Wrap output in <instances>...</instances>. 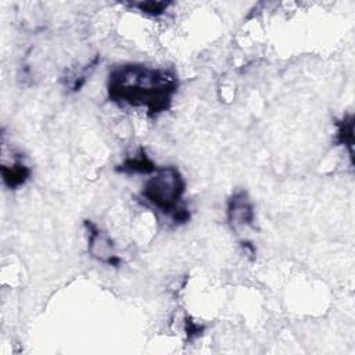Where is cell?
Masks as SVG:
<instances>
[{
	"label": "cell",
	"mask_w": 355,
	"mask_h": 355,
	"mask_svg": "<svg viewBox=\"0 0 355 355\" xmlns=\"http://www.w3.org/2000/svg\"><path fill=\"white\" fill-rule=\"evenodd\" d=\"M175 90L176 79L165 69L130 64L110 73L108 92L114 101L146 107L150 112L157 114L165 110Z\"/></svg>",
	"instance_id": "obj_1"
},
{
	"label": "cell",
	"mask_w": 355,
	"mask_h": 355,
	"mask_svg": "<svg viewBox=\"0 0 355 355\" xmlns=\"http://www.w3.org/2000/svg\"><path fill=\"white\" fill-rule=\"evenodd\" d=\"M184 193V180L175 166L155 169L143 190V197L161 212L171 215L175 222H184L189 212L180 208V198Z\"/></svg>",
	"instance_id": "obj_2"
},
{
	"label": "cell",
	"mask_w": 355,
	"mask_h": 355,
	"mask_svg": "<svg viewBox=\"0 0 355 355\" xmlns=\"http://www.w3.org/2000/svg\"><path fill=\"white\" fill-rule=\"evenodd\" d=\"M227 216L233 227L251 225L254 219V208L245 193L239 191L230 198L227 207Z\"/></svg>",
	"instance_id": "obj_3"
},
{
	"label": "cell",
	"mask_w": 355,
	"mask_h": 355,
	"mask_svg": "<svg viewBox=\"0 0 355 355\" xmlns=\"http://www.w3.org/2000/svg\"><path fill=\"white\" fill-rule=\"evenodd\" d=\"M90 251L93 257L108 263H116V258L112 250V244L107 236H104L96 226L90 225Z\"/></svg>",
	"instance_id": "obj_4"
},
{
	"label": "cell",
	"mask_w": 355,
	"mask_h": 355,
	"mask_svg": "<svg viewBox=\"0 0 355 355\" xmlns=\"http://www.w3.org/2000/svg\"><path fill=\"white\" fill-rule=\"evenodd\" d=\"M31 171L26 168V165L22 162V159L15 158L11 165L3 164L1 166V175L6 184L10 187H18L25 183V180L29 178Z\"/></svg>",
	"instance_id": "obj_5"
},
{
	"label": "cell",
	"mask_w": 355,
	"mask_h": 355,
	"mask_svg": "<svg viewBox=\"0 0 355 355\" xmlns=\"http://www.w3.org/2000/svg\"><path fill=\"white\" fill-rule=\"evenodd\" d=\"M155 166L151 159L147 158L144 153L140 155H136L133 158H129L125 161L122 165V171H129V172H140V173H151L155 172Z\"/></svg>",
	"instance_id": "obj_6"
}]
</instances>
